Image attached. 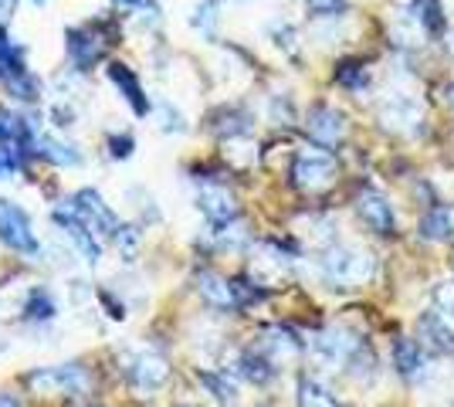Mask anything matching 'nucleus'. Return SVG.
Masks as SVG:
<instances>
[{
  "mask_svg": "<svg viewBox=\"0 0 454 407\" xmlns=\"http://www.w3.org/2000/svg\"><path fill=\"white\" fill-rule=\"evenodd\" d=\"M322 275L333 282V286H363L373 278L377 271V258L363 248H353V245H333L325 248L319 258Z\"/></svg>",
  "mask_w": 454,
  "mask_h": 407,
  "instance_id": "nucleus-1",
  "label": "nucleus"
},
{
  "mask_svg": "<svg viewBox=\"0 0 454 407\" xmlns=\"http://www.w3.org/2000/svg\"><path fill=\"white\" fill-rule=\"evenodd\" d=\"M336 170H340L336 156L329 150H299L295 160H292V184L299 191L316 194V191H325L336 180Z\"/></svg>",
  "mask_w": 454,
  "mask_h": 407,
  "instance_id": "nucleus-2",
  "label": "nucleus"
},
{
  "mask_svg": "<svg viewBox=\"0 0 454 407\" xmlns=\"http://www.w3.org/2000/svg\"><path fill=\"white\" fill-rule=\"evenodd\" d=\"M72 211L92 228V234L102 241V238H115L119 234V217H115V211L102 200V194L98 191H92V187H82L75 197H72Z\"/></svg>",
  "mask_w": 454,
  "mask_h": 407,
  "instance_id": "nucleus-3",
  "label": "nucleus"
},
{
  "mask_svg": "<svg viewBox=\"0 0 454 407\" xmlns=\"http://www.w3.org/2000/svg\"><path fill=\"white\" fill-rule=\"evenodd\" d=\"M0 241H4L11 252H20V254L41 252V245H38V238H35V228H31L27 214L20 211L18 204L4 200V197H0Z\"/></svg>",
  "mask_w": 454,
  "mask_h": 407,
  "instance_id": "nucleus-4",
  "label": "nucleus"
},
{
  "mask_svg": "<svg viewBox=\"0 0 454 407\" xmlns=\"http://www.w3.org/2000/svg\"><path fill=\"white\" fill-rule=\"evenodd\" d=\"M380 122L394 133H417L424 126V106L411 92H390L380 102Z\"/></svg>",
  "mask_w": 454,
  "mask_h": 407,
  "instance_id": "nucleus-5",
  "label": "nucleus"
},
{
  "mask_svg": "<svg viewBox=\"0 0 454 407\" xmlns=\"http://www.w3.org/2000/svg\"><path fill=\"white\" fill-rule=\"evenodd\" d=\"M27 387L44 390V394H82L89 387V373L78 364H61V367H44L27 373Z\"/></svg>",
  "mask_w": 454,
  "mask_h": 407,
  "instance_id": "nucleus-6",
  "label": "nucleus"
},
{
  "mask_svg": "<svg viewBox=\"0 0 454 407\" xmlns=\"http://www.w3.org/2000/svg\"><path fill=\"white\" fill-rule=\"evenodd\" d=\"M126 377L136 390H160L170 377V364L160 356V353H150V349H139L133 356H126Z\"/></svg>",
  "mask_w": 454,
  "mask_h": 407,
  "instance_id": "nucleus-7",
  "label": "nucleus"
},
{
  "mask_svg": "<svg viewBox=\"0 0 454 407\" xmlns=\"http://www.w3.org/2000/svg\"><path fill=\"white\" fill-rule=\"evenodd\" d=\"M360 349V340H353L346 330H322L312 336V356L325 367H342Z\"/></svg>",
  "mask_w": 454,
  "mask_h": 407,
  "instance_id": "nucleus-8",
  "label": "nucleus"
},
{
  "mask_svg": "<svg viewBox=\"0 0 454 407\" xmlns=\"http://www.w3.org/2000/svg\"><path fill=\"white\" fill-rule=\"evenodd\" d=\"M305 129H309V136L319 143L322 150H329V146H336L346 136V116H342L340 109L325 106V102H316L309 109V116H305Z\"/></svg>",
  "mask_w": 454,
  "mask_h": 407,
  "instance_id": "nucleus-9",
  "label": "nucleus"
},
{
  "mask_svg": "<svg viewBox=\"0 0 454 407\" xmlns=\"http://www.w3.org/2000/svg\"><path fill=\"white\" fill-rule=\"evenodd\" d=\"M55 224L65 234H68V238H72V245H75L78 252H82V258H85V262H92V265H95V262L102 258V241L95 238L92 228H89V224H85V221H82V217H78L72 207H68V211H61V207H58V211H55Z\"/></svg>",
  "mask_w": 454,
  "mask_h": 407,
  "instance_id": "nucleus-10",
  "label": "nucleus"
},
{
  "mask_svg": "<svg viewBox=\"0 0 454 407\" xmlns=\"http://www.w3.org/2000/svg\"><path fill=\"white\" fill-rule=\"evenodd\" d=\"M197 207L204 211L210 224H217V228H227L234 217H238V200L234 194L221 187V184H207V187H200V194H197Z\"/></svg>",
  "mask_w": 454,
  "mask_h": 407,
  "instance_id": "nucleus-11",
  "label": "nucleus"
},
{
  "mask_svg": "<svg viewBox=\"0 0 454 407\" xmlns=\"http://www.w3.org/2000/svg\"><path fill=\"white\" fill-rule=\"evenodd\" d=\"M356 214L363 217V224L370 228V231L377 234H394V224H397V217H394V207H390V200L377 191H363L356 197Z\"/></svg>",
  "mask_w": 454,
  "mask_h": 407,
  "instance_id": "nucleus-12",
  "label": "nucleus"
},
{
  "mask_svg": "<svg viewBox=\"0 0 454 407\" xmlns=\"http://www.w3.org/2000/svg\"><path fill=\"white\" fill-rule=\"evenodd\" d=\"M106 75H109V82L119 89V96L133 106L136 116H146V113H150V98L143 96V85H139V78H136V72L129 68V65H119V61H113V65L106 68Z\"/></svg>",
  "mask_w": 454,
  "mask_h": 407,
  "instance_id": "nucleus-13",
  "label": "nucleus"
},
{
  "mask_svg": "<svg viewBox=\"0 0 454 407\" xmlns=\"http://www.w3.org/2000/svg\"><path fill=\"white\" fill-rule=\"evenodd\" d=\"M417 231L424 241H451L454 238V207L451 204H434L431 211H424Z\"/></svg>",
  "mask_w": 454,
  "mask_h": 407,
  "instance_id": "nucleus-14",
  "label": "nucleus"
},
{
  "mask_svg": "<svg viewBox=\"0 0 454 407\" xmlns=\"http://www.w3.org/2000/svg\"><path fill=\"white\" fill-rule=\"evenodd\" d=\"M197 292H200L204 302L217 306V309H238L234 286H231L227 278H221V275H214V271H200V275H197Z\"/></svg>",
  "mask_w": 454,
  "mask_h": 407,
  "instance_id": "nucleus-15",
  "label": "nucleus"
},
{
  "mask_svg": "<svg viewBox=\"0 0 454 407\" xmlns=\"http://www.w3.org/2000/svg\"><path fill=\"white\" fill-rule=\"evenodd\" d=\"M65 48H68V59L75 61L78 68H89L102 59V41L95 38L92 31H82V27H72L65 35Z\"/></svg>",
  "mask_w": 454,
  "mask_h": 407,
  "instance_id": "nucleus-16",
  "label": "nucleus"
},
{
  "mask_svg": "<svg viewBox=\"0 0 454 407\" xmlns=\"http://www.w3.org/2000/svg\"><path fill=\"white\" fill-rule=\"evenodd\" d=\"M35 139L38 136H31V122L27 119H20L11 109H0V143L4 146H20V150L35 153Z\"/></svg>",
  "mask_w": 454,
  "mask_h": 407,
  "instance_id": "nucleus-17",
  "label": "nucleus"
},
{
  "mask_svg": "<svg viewBox=\"0 0 454 407\" xmlns=\"http://www.w3.org/2000/svg\"><path fill=\"white\" fill-rule=\"evenodd\" d=\"M394 367H397L400 377H407V380H414L424 373V349L417 340L411 336H400L394 340Z\"/></svg>",
  "mask_w": 454,
  "mask_h": 407,
  "instance_id": "nucleus-18",
  "label": "nucleus"
},
{
  "mask_svg": "<svg viewBox=\"0 0 454 407\" xmlns=\"http://www.w3.org/2000/svg\"><path fill=\"white\" fill-rule=\"evenodd\" d=\"M407 14L420 24V31H424L427 38H434V35L444 31V11H441V0H411Z\"/></svg>",
  "mask_w": 454,
  "mask_h": 407,
  "instance_id": "nucleus-19",
  "label": "nucleus"
},
{
  "mask_svg": "<svg viewBox=\"0 0 454 407\" xmlns=\"http://www.w3.org/2000/svg\"><path fill=\"white\" fill-rule=\"evenodd\" d=\"M420 336H424V347L434 349V353H454V330H448L437 316H420Z\"/></svg>",
  "mask_w": 454,
  "mask_h": 407,
  "instance_id": "nucleus-20",
  "label": "nucleus"
},
{
  "mask_svg": "<svg viewBox=\"0 0 454 407\" xmlns=\"http://www.w3.org/2000/svg\"><path fill=\"white\" fill-rule=\"evenodd\" d=\"M35 153L44 156V160H51L55 167H75L78 160H82L72 143H61L55 136H38V139H35Z\"/></svg>",
  "mask_w": 454,
  "mask_h": 407,
  "instance_id": "nucleus-21",
  "label": "nucleus"
},
{
  "mask_svg": "<svg viewBox=\"0 0 454 407\" xmlns=\"http://www.w3.org/2000/svg\"><path fill=\"white\" fill-rule=\"evenodd\" d=\"M295 401H299V407H346L333 390H325L319 380H312V377H302V380H299Z\"/></svg>",
  "mask_w": 454,
  "mask_h": 407,
  "instance_id": "nucleus-22",
  "label": "nucleus"
},
{
  "mask_svg": "<svg viewBox=\"0 0 454 407\" xmlns=\"http://www.w3.org/2000/svg\"><path fill=\"white\" fill-rule=\"evenodd\" d=\"M336 82L346 85V89H353V92H363V89L370 85V68H366V61H360V59L340 61V68H336Z\"/></svg>",
  "mask_w": 454,
  "mask_h": 407,
  "instance_id": "nucleus-23",
  "label": "nucleus"
},
{
  "mask_svg": "<svg viewBox=\"0 0 454 407\" xmlns=\"http://www.w3.org/2000/svg\"><path fill=\"white\" fill-rule=\"evenodd\" d=\"M265 347L271 349L275 356H295V353L302 349V340L292 330H285V326H275V330L265 333Z\"/></svg>",
  "mask_w": 454,
  "mask_h": 407,
  "instance_id": "nucleus-24",
  "label": "nucleus"
},
{
  "mask_svg": "<svg viewBox=\"0 0 454 407\" xmlns=\"http://www.w3.org/2000/svg\"><path fill=\"white\" fill-rule=\"evenodd\" d=\"M238 370L245 373L251 384H268V380L275 377V367L268 364L265 356H258V353H245V356L238 360Z\"/></svg>",
  "mask_w": 454,
  "mask_h": 407,
  "instance_id": "nucleus-25",
  "label": "nucleus"
},
{
  "mask_svg": "<svg viewBox=\"0 0 454 407\" xmlns=\"http://www.w3.org/2000/svg\"><path fill=\"white\" fill-rule=\"evenodd\" d=\"M4 85H7V92H11V96H18L20 102H35V98H38V82L27 75V68L11 72V75L4 78Z\"/></svg>",
  "mask_w": 454,
  "mask_h": 407,
  "instance_id": "nucleus-26",
  "label": "nucleus"
},
{
  "mask_svg": "<svg viewBox=\"0 0 454 407\" xmlns=\"http://www.w3.org/2000/svg\"><path fill=\"white\" fill-rule=\"evenodd\" d=\"M221 122H214V133L221 136H245L251 129V119L241 113V109H224V113H217Z\"/></svg>",
  "mask_w": 454,
  "mask_h": 407,
  "instance_id": "nucleus-27",
  "label": "nucleus"
},
{
  "mask_svg": "<svg viewBox=\"0 0 454 407\" xmlns=\"http://www.w3.org/2000/svg\"><path fill=\"white\" fill-rule=\"evenodd\" d=\"M18 68H24V61H20V51L11 44V38H7V31L0 27V78H7L11 72H18Z\"/></svg>",
  "mask_w": 454,
  "mask_h": 407,
  "instance_id": "nucleus-28",
  "label": "nucleus"
},
{
  "mask_svg": "<svg viewBox=\"0 0 454 407\" xmlns=\"http://www.w3.org/2000/svg\"><path fill=\"white\" fill-rule=\"evenodd\" d=\"M200 380L214 390V397H217L221 404H238V390H234V384H231L227 377H217V373H200Z\"/></svg>",
  "mask_w": 454,
  "mask_h": 407,
  "instance_id": "nucleus-29",
  "label": "nucleus"
},
{
  "mask_svg": "<svg viewBox=\"0 0 454 407\" xmlns=\"http://www.w3.org/2000/svg\"><path fill=\"white\" fill-rule=\"evenodd\" d=\"M24 312H27V319H51L55 316V302H51L48 292H31Z\"/></svg>",
  "mask_w": 454,
  "mask_h": 407,
  "instance_id": "nucleus-30",
  "label": "nucleus"
},
{
  "mask_svg": "<svg viewBox=\"0 0 454 407\" xmlns=\"http://www.w3.org/2000/svg\"><path fill=\"white\" fill-rule=\"evenodd\" d=\"M115 245H119V254H122L126 262H136V252H139V228H119Z\"/></svg>",
  "mask_w": 454,
  "mask_h": 407,
  "instance_id": "nucleus-31",
  "label": "nucleus"
},
{
  "mask_svg": "<svg viewBox=\"0 0 454 407\" xmlns=\"http://www.w3.org/2000/svg\"><path fill=\"white\" fill-rule=\"evenodd\" d=\"M434 306L448 319H454V282H437L434 286Z\"/></svg>",
  "mask_w": 454,
  "mask_h": 407,
  "instance_id": "nucleus-32",
  "label": "nucleus"
},
{
  "mask_svg": "<svg viewBox=\"0 0 454 407\" xmlns=\"http://www.w3.org/2000/svg\"><path fill=\"white\" fill-rule=\"evenodd\" d=\"M316 14H322V18H336V14H342V7H346V0H305Z\"/></svg>",
  "mask_w": 454,
  "mask_h": 407,
  "instance_id": "nucleus-33",
  "label": "nucleus"
},
{
  "mask_svg": "<svg viewBox=\"0 0 454 407\" xmlns=\"http://www.w3.org/2000/svg\"><path fill=\"white\" fill-rule=\"evenodd\" d=\"M271 35H275V44H278V48H285V51H295V48H299V44H295V41H299V35H295V27H288V24L275 27Z\"/></svg>",
  "mask_w": 454,
  "mask_h": 407,
  "instance_id": "nucleus-34",
  "label": "nucleus"
},
{
  "mask_svg": "<svg viewBox=\"0 0 454 407\" xmlns=\"http://www.w3.org/2000/svg\"><path fill=\"white\" fill-rule=\"evenodd\" d=\"M133 136H113V139H109V153L115 156V160H126V156L133 153Z\"/></svg>",
  "mask_w": 454,
  "mask_h": 407,
  "instance_id": "nucleus-35",
  "label": "nucleus"
},
{
  "mask_svg": "<svg viewBox=\"0 0 454 407\" xmlns=\"http://www.w3.org/2000/svg\"><path fill=\"white\" fill-rule=\"evenodd\" d=\"M193 24H197V27H204V31H210V24H214V4H200Z\"/></svg>",
  "mask_w": 454,
  "mask_h": 407,
  "instance_id": "nucleus-36",
  "label": "nucleus"
},
{
  "mask_svg": "<svg viewBox=\"0 0 454 407\" xmlns=\"http://www.w3.org/2000/svg\"><path fill=\"white\" fill-rule=\"evenodd\" d=\"M14 14V0H0V20H7Z\"/></svg>",
  "mask_w": 454,
  "mask_h": 407,
  "instance_id": "nucleus-37",
  "label": "nucleus"
},
{
  "mask_svg": "<svg viewBox=\"0 0 454 407\" xmlns=\"http://www.w3.org/2000/svg\"><path fill=\"white\" fill-rule=\"evenodd\" d=\"M0 407H20V404L11 397V394H0Z\"/></svg>",
  "mask_w": 454,
  "mask_h": 407,
  "instance_id": "nucleus-38",
  "label": "nucleus"
},
{
  "mask_svg": "<svg viewBox=\"0 0 454 407\" xmlns=\"http://www.w3.org/2000/svg\"><path fill=\"white\" fill-rule=\"evenodd\" d=\"M115 4H119V7H139L143 0H115Z\"/></svg>",
  "mask_w": 454,
  "mask_h": 407,
  "instance_id": "nucleus-39",
  "label": "nucleus"
},
{
  "mask_svg": "<svg viewBox=\"0 0 454 407\" xmlns=\"http://www.w3.org/2000/svg\"><path fill=\"white\" fill-rule=\"evenodd\" d=\"M444 96H448V106H451V109H454V82H451V85H448V92H444Z\"/></svg>",
  "mask_w": 454,
  "mask_h": 407,
  "instance_id": "nucleus-40",
  "label": "nucleus"
},
{
  "mask_svg": "<svg viewBox=\"0 0 454 407\" xmlns=\"http://www.w3.org/2000/svg\"><path fill=\"white\" fill-rule=\"evenodd\" d=\"M448 48H451V55H454V38H451V41H448Z\"/></svg>",
  "mask_w": 454,
  "mask_h": 407,
  "instance_id": "nucleus-41",
  "label": "nucleus"
},
{
  "mask_svg": "<svg viewBox=\"0 0 454 407\" xmlns=\"http://www.w3.org/2000/svg\"><path fill=\"white\" fill-rule=\"evenodd\" d=\"M0 170H4V167H0Z\"/></svg>",
  "mask_w": 454,
  "mask_h": 407,
  "instance_id": "nucleus-42",
  "label": "nucleus"
}]
</instances>
